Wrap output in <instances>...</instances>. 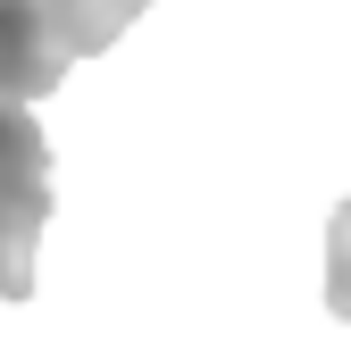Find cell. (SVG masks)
I'll list each match as a JSON object with an SVG mask.
<instances>
[{
    "instance_id": "277c9868",
    "label": "cell",
    "mask_w": 351,
    "mask_h": 359,
    "mask_svg": "<svg viewBox=\"0 0 351 359\" xmlns=\"http://www.w3.org/2000/svg\"><path fill=\"white\" fill-rule=\"evenodd\" d=\"M326 309L351 318V201L335 209V226H326Z\"/></svg>"
},
{
    "instance_id": "7a4b0ae2",
    "label": "cell",
    "mask_w": 351,
    "mask_h": 359,
    "mask_svg": "<svg viewBox=\"0 0 351 359\" xmlns=\"http://www.w3.org/2000/svg\"><path fill=\"white\" fill-rule=\"evenodd\" d=\"M67 67H76V59L59 50V34L42 25V8H34V0H0V92L34 109L42 92H59Z\"/></svg>"
},
{
    "instance_id": "3957f363",
    "label": "cell",
    "mask_w": 351,
    "mask_h": 359,
    "mask_svg": "<svg viewBox=\"0 0 351 359\" xmlns=\"http://www.w3.org/2000/svg\"><path fill=\"white\" fill-rule=\"evenodd\" d=\"M34 8H42V25L59 34L67 59H92V50H109V42L134 25L151 0H34Z\"/></svg>"
},
{
    "instance_id": "6da1fadb",
    "label": "cell",
    "mask_w": 351,
    "mask_h": 359,
    "mask_svg": "<svg viewBox=\"0 0 351 359\" xmlns=\"http://www.w3.org/2000/svg\"><path fill=\"white\" fill-rule=\"evenodd\" d=\"M51 226V142L25 100L0 92V301L34 292V251Z\"/></svg>"
}]
</instances>
